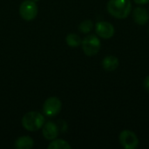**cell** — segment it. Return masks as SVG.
Listing matches in <instances>:
<instances>
[{"label": "cell", "instance_id": "obj_6", "mask_svg": "<svg viewBox=\"0 0 149 149\" xmlns=\"http://www.w3.org/2000/svg\"><path fill=\"white\" fill-rule=\"evenodd\" d=\"M62 108V103L57 97L48 98L43 105V112L49 117L56 116L59 113Z\"/></svg>", "mask_w": 149, "mask_h": 149}, {"label": "cell", "instance_id": "obj_2", "mask_svg": "<svg viewBox=\"0 0 149 149\" xmlns=\"http://www.w3.org/2000/svg\"><path fill=\"white\" fill-rule=\"evenodd\" d=\"M45 124V117L38 112L31 111L25 113L22 118L24 128L30 132L39 130Z\"/></svg>", "mask_w": 149, "mask_h": 149}, {"label": "cell", "instance_id": "obj_4", "mask_svg": "<svg viewBox=\"0 0 149 149\" xmlns=\"http://www.w3.org/2000/svg\"><path fill=\"white\" fill-rule=\"evenodd\" d=\"M20 17L26 20L31 21L38 15V6L33 0H24L19 6Z\"/></svg>", "mask_w": 149, "mask_h": 149}, {"label": "cell", "instance_id": "obj_5", "mask_svg": "<svg viewBox=\"0 0 149 149\" xmlns=\"http://www.w3.org/2000/svg\"><path fill=\"white\" fill-rule=\"evenodd\" d=\"M120 145L125 149H136L139 147V139L135 133L130 130H123L119 137Z\"/></svg>", "mask_w": 149, "mask_h": 149}, {"label": "cell", "instance_id": "obj_19", "mask_svg": "<svg viewBox=\"0 0 149 149\" xmlns=\"http://www.w3.org/2000/svg\"><path fill=\"white\" fill-rule=\"evenodd\" d=\"M148 33H149V28H148Z\"/></svg>", "mask_w": 149, "mask_h": 149}, {"label": "cell", "instance_id": "obj_12", "mask_svg": "<svg viewBox=\"0 0 149 149\" xmlns=\"http://www.w3.org/2000/svg\"><path fill=\"white\" fill-rule=\"evenodd\" d=\"M48 149H71V145L64 140L57 139L52 140V141L48 145Z\"/></svg>", "mask_w": 149, "mask_h": 149}, {"label": "cell", "instance_id": "obj_18", "mask_svg": "<svg viewBox=\"0 0 149 149\" xmlns=\"http://www.w3.org/2000/svg\"><path fill=\"white\" fill-rule=\"evenodd\" d=\"M33 1H34V2H38V0H33Z\"/></svg>", "mask_w": 149, "mask_h": 149}, {"label": "cell", "instance_id": "obj_14", "mask_svg": "<svg viewBox=\"0 0 149 149\" xmlns=\"http://www.w3.org/2000/svg\"><path fill=\"white\" fill-rule=\"evenodd\" d=\"M93 22L90 19H86V20H84L82 21L79 25V30L80 32L84 33V34H87L89 33L93 28Z\"/></svg>", "mask_w": 149, "mask_h": 149}, {"label": "cell", "instance_id": "obj_1", "mask_svg": "<svg viewBox=\"0 0 149 149\" xmlns=\"http://www.w3.org/2000/svg\"><path fill=\"white\" fill-rule=\"evenodd\" d=\"M107 10L114 18L125 19L131 13L132 3L130 0H109Z\"/></svg>", "mask_w": 149, "mask_h": 149}, {"label": "cell", "instance_id": "obj_11", "mask_svg": "<svg viewBox=\"0 0 149 149\" xmlns=\"http://www.w3.org/2000/svg\"><path fill=\"white\" fill-rule=\"evenodd\" d=\"M33 145L34 141L30 136H21L15 141L14 147L17 149H31Z\"/></svg>", "mask_w": 149, "mask_h": 149}, {"label": "cell", "instance_id": "obj_3", "mask_svg": "<svg viewBox=\"0 0 149 149\" xmlns=\"http://www.w3.org/2000/svg\"><path fill=\"white\" fill-rule=\"evenodd\" d=\"M82 49L84 53L86 56H94L96 55L101 47L100 39L94 34H91L86 36L81 43Z\"/></svg>", "mask_w": 149, "mask_h": 149}, {"label": "cell", "instance_id": "obj_10", "mask_svg": "<svg viewBox=\"0 0 149 149\" xmlns=\"http://www.w3.org/2000/svg\"><path fill=\"white\" fill-rule=\"evenodd\" d=\"M120 65V61L117 57L113 55L106 56L102 60V67L107 72H113L115 71Z\"/></svg>", "mask_w": 149, "mask_h": 149}, {"label": "cell", "instance_id": "obj_15", "mask_svg": "<svg viewBox=\"0 0 149 149\" xmlns=\"http://www.w3.org/2000/svg\"><path fill=\"white\" fill-rule=\"evenodd\" d=\"M143 86H144L145 90L149 93V75L145 78V79L143 81Z\"/></svg>", "mask_w": 149, "mask_h": 149}, {"label": "cell", "instance_id": "obj_7", "mask_svg": "<svg viewBox=\"0 0 149 149\" xmlns=\"http://www.w3.org/2000/svg\"><path fill=\"white\" fill-rule=\"evenodd\" d=\"M95 31L100 38L109 39L113 37L115 33V28L109 22L100 21L95 24Z\"/></svg>", "mask_w": 149, "mask_h": 149}, {"label": "cell", "instance_id": "obj_8", "mask_svg": "<svg viewBox=\"0 0 149 149\" xmlns=\"http://www.w3.org/2000/svg\"><path fill=\"white\" fill-rule=\"evenodd\" d=\"M134 21L139 25H145L149 21V11L144 7H136L134 9L133 13Z\"/></svg>", "mask_w": 149, "mask_h": 149}, {"label": "cell", "instance_id": "obj_16", "mask_svg": "<svg viewBox=\"0 0 149 149\" xmlns=\"http://www.w3.org/2000/svg\"><path fill=\"white\" fill-rule=\"evenodd\" d=\"M67 128V125L66 123L64 121V120H59V127H58V129H60L61 131L65 132Z\"/></svg>", "mask_w": 149, "mask_h": 149}, {"label": "cell", "instance_id": "obj_13", "mask_svg": "<svg viewBox=\"0 0 149 149\" xmlns=\"http://www.w3.org/2000/svg\"><path fill=\"white\" fill-rule=\"evenodd\" d=\"M66 43L70 47H78L81 45L82 43V39L81 38L75 34V33H70L66 36Z\"/></svg>", "mask_w": 149, "mask_h": 149}, {"label": "cell", "instance_id": "obj_9", "mask_svg": "<svg viewBox=\"0 0 149 149\" xmlns=\"http://www.w3.org/2000/svg\"><path fill=\"white\" fill-rule=\"evenodd\" d=\"M58 127L55 123L52 121H48L45 124H44L43 129H42V134L43 136L49 141H52L57 138L58 135Z\"/></svg>", "mask_w": 149, "mask_h": 149}, {"label": "cell", "instance_id": "obj_17", "mask_svg": "<svg viewBox=\"0 0 149 149\" xmlns=\"http://www.w3.org/2000/svg\"><path fill=\"white\" fill-rule=\"evenodd\" d=\"M134 2L137 4L140 5H143V4H147L149 3V0H134Z\"/></svg>", "mask_w": 149, "mask_h": 149}]
</instances>
